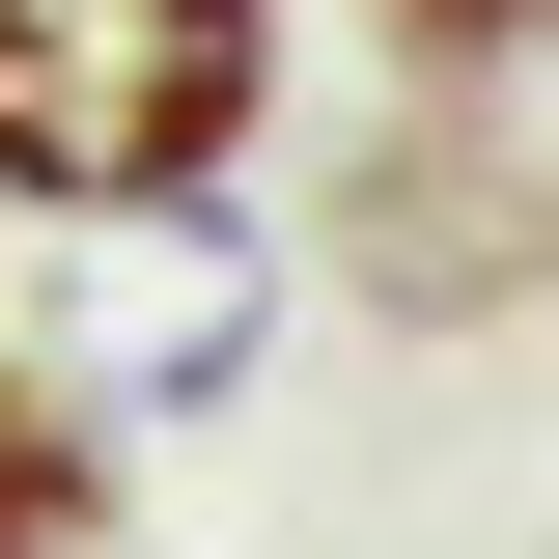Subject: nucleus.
<instances>
[{"instance_id":"nucleus-4","label":"nucleus","mask_w":559,"mask_h":559,"mask_svg":"<svg viewBox=\"0 0 559 559\" xmlns=\"http://www.w3.org/2000/svg\"><path fill=\"white\" fill-rule=\"evenodd\" d=\"M364 28H392L419 84H503V57H559V0H364Z\"/></svg>"},{"instance_id":"nucleus-3","label":"nucleus","mask_w":559,"mask_h":559,"mask_svg":"<svg viewBox=\"0 0 559 559\" xmlns=\"http://www.w3.org/2000/svg\"><path fill=\"white\" fill-rule=\"evenodd\" d=\"M0 559H112V419L0 336Z\"/></svg>"},{"instance_id":"nucleus-1","label":"nucleus","mask_w":559,"mask_h":559,"mask_svg":"<svg viewBox=\"0 0 559 559\" xmlns=\"http://www.w3.org/2000/svg\"><path fill=\"white\" fill-rule=\"evenodd\" d=\"M280 112V0H0V197L28 224H168Z\"/></svg>"},{"instance_id":"nucleus-5","label":"nucleus","mask_w":559,"mask_h":559,"mask_svg":"<svg viewBox=\"0 0 559 559\" xmlns=\"http://www.w3.org/2000/svg\"><path fill=\"white\" fill-rule=\"evenodd\" d=\"M532 280H559V224H532Z\"/></svg>"},{"instance_id":"nucleus-2","label":"nucleus","mask_w":559,"mask_h":559,"mask_svg":"<svg viewBox=\"0 0 559 559\" xmlns=\"http://www.w3.org/2000/svg\"><path fill=\"white\" fill-rule=\"evenodd\" d=\"M197 224H224V197H168V224H84L112 280H84V336H28L84 419H112V392H224V364H252V252H197Z\"/></svg>"}]
</instances>
